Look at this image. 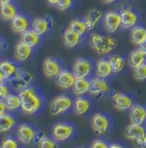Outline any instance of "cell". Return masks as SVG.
I'll use <instances>...</instances> for the list:
<instances>
[{
	"label": "cell",
	"instance_id": "cell-1",
	"mask_svg": "<svg viewBox=\"0 0 146 148\" xmlns=\"http://www.w3.org/2000/svg\"><path fill=\"white\" fill-rule=\"evenodd\" d=\"M18 95L21 99V110L25 114L32 115L40 110L42 105L41 99L33 87L28 86L20 90Z\"/></svg>",
	"mask_w": 146,
	"mask_h": 148
},
{
	"label": "cell",
	"instance_id": "cell-2",
	"mask_svg": "<svg viewBox=\"0 0 146 148\" xmlns=\"http://www.w3.org/2000/svg\"><path fill=\"white\" fill-rule=\"evenodd\" d=\"M90 45L97 53L106 55L116 49L119 42L115 37L105 36L94 33L90 37Z\"/></svg>",
	"mask_w": 146,
	"mask_h": 148
},
{
	"label": "cell",
	"instance_id": "cell-3",
	"mask_svg": "<svg viewBox=\"0 0 146 148\" xmlns=\"http://www.w3.org/2000/svg\"><path fill=\"white\" fill-rule=\"evenodd\" d=\"M72 106L73 101L69 97L66 95H59L56 97L51 102L50 106V111L51 115L57 116L69 110Z\"/></svg>",
	"mask_w": 146,
	"mask_h": 148
},
{
	"label": "cell",
	"instance_id": "cell-4",
	"mask_svg": "<svg viewBox=\"0 0 146 148\" xmlns=\"http://www.w3.org/2000/svg\"><path fill=\"white\" fill-rule=\"evenodd\" d=\"M92 70L91 63L83 58H77L73 65V71L75 78H86Z\"/></svg>",
	"mask_w": 146,
	"mask_h": 148
},
{
	"label": "cell",
	"instance_id": "cell-5",
	"mask_svg": "<svg viewBox=\"0 0 146 148\" xmlns=\"http://www.w3.org/2000/svg\"><path fill=\"white\" fill-rule=\"evenodd\" d=\"M33 79H34V75L33 73H31L29 71L20 70L19 73L17 74V75L10 82H11L12 86L16 90L20 91V90L30 86V84L32 83Z\"/></svg>",
	"mask_w": 146,
	"mask_h": 148
},
{
	"label": "cell",
	"instance_id": "cell-6",
	"mask_svg": "<svg viewBox=\"0 0 146 148\" xmlns=\"http://www.w3.org/2000/svg\"><path fill=\"white\" fill-rule=\"evenodd\" d=\"M74 133V127L68 123H57L52 128V137L57 141H64L70 138Z\"/></svg>",
	"mask_w": 146,
	"mask_h": 148
},
{
	"label": "cell",
	"instance_id": "cell-7",
	"mask_svg": "<svg viewBox=\"0 0 146 148\" xmlns=\"http://www.w3.org/2000/svg\"><path fill=\"white\" fill-rule=\"evenodd\" d=\"M105 29L108 33H115L121 26V16L116 11H108L104 19Z\"/></svg>",
	"mask_w": 146,
	"mask_h": 148
},
{
	"label": "cell",
	"instance_id": "cell-8",
	"mask_svg": "<svg viewBox=\"0 0 146 148\" xmlns=\"http://www.w3.org/2000/svg\"><path fill=\"white\" fill-rule=\"evenodd\" d=\"M61 64L55 58H47L43 63V71L49 78H57L61 72Z\"/></svg>",
	"mask_w": 146,
	"mask_h": 148
},
{
	"label": "cell",
	"instance_id": "cell-9",
	"mask_svg": "<svg viewBox=\"0 0 146 148\" xmlns=\"http://www.w3.org/2000/svg\"><path fill=\"white\" fill-rule=\"evenodd\" d=\"M126 136L139 145L146 138V132L142 125L132 123L126 128Z\"/></svg>",
	"mask_w": 146,
	"mask_h": 148
},
{
	"label": "cell",
	"instance_id": "cell-10",
	"mask_svg": "<svg viewBox=\"0 0 146 148\" xmlns=\"http://www.w3.org/2000/svg\"><path fill=\"white\" fill-rule=\"evenodd\" d=\"M35 130L33 127L27 124H21L18 126L16 130V137L17 140L21 144L28 145L32 141H33V138L35 135Z\"/></svg>",
	"mask_w": 146,
	"mask_h": 148
},
{
	"label": "cell",
	"instance_id": "cell-11",
	"mask_svg": "<svg viewBox=\"0 0 146 148\" xmlns=\"http://www.w3.org/2000/svg\"><path fill=\"white\" fill-rule=\"evenodd\" d=\"M120 16L121 19V26L125 28H132L136 26L138 17V15L130 8L124 7L120 10Z\"/></svg>",
	"mask_w": 146,
	"mask_h": 148
},
{
	"label": "cell",
	"instance_id": "cell-12",
	"mask_svg": "<svg viewBox=\"0 0 146 148\" xmlns=\"http://www.w3.org/2000/svg\"><path fill=\"white\" fill-rule=\"evenodd\" d=\"M109 126L108 118L102 114H95L91 118V127L98 134H105Z\"/></svg>",
	"mask_w": 146,
	"mask_h": 148
},
{
	"label": "cell",
	"instance_id": "cell-13",
	"mask_svg": "<svg viewBox=\"0 0 146 148\" xmlns=\"http://www.w3.org/2000/svg\"><path fill=\"white\" fill-rule=\"evenodd\" d=\"M109 89V86L108 82L103 78H94L93 80L90 81V89L89 92L91 95L98 96L104 92H107Z\"/></svg>",
	"mask_w": 146,
	"mask_h": 148
},
{
	"label": "cell",
	"instance_id": "cell-14",
	"mask_svg": "<svg viewBox=\"0 0 146 148\" xmlns=\"http://www.w3.org/2000/svg\"><path fill=\"white\" fill-rule=\"evenodd\" d=\"M0 70L4 79L9 80V81H11L12 79H14L20 71L16 64L8 60H3L0 62Z\"/></svg>",
	"mask_w": 146,
	"mask_h": 148
},
{
	"label": "cell",
	"instance_id": "cell-15",
	"mask_svg": "<svg viewBox=\"0 0 146 148\" xmlns=\"http://www.w3.org/2000/svg\"><path fill=\"white\" fill-rule=\"evenodd\" d=\"M130 118L132 124L142 125L146 120V109L139 105H134L130 109Z\"/></svg>",
	"mask_w": 146,
	"mask_h": 148
},
{
	"label": "cell",
	"instance_id": "cell-16",
	"mask_svg": "<svg viewBox=\"0 0 146 148\" xmlns=\"http://www.w3.org/2000/svg\"><path fill=\"white\" fill-rule=\"evenodd\" d=\"M75 81L74 74L68 70H61L59 75L57 76V84L63 89L72 88Z\"/></svg>",
	"mask_w": 146,
	"mask_h": 148
},
{
	"label": "cell",
	"instance_id": "cell-17",
	"mask_svg": "<svg viewBox=\"0 0 146 148\" xmlns=\"http://www.w3.org/2000/svg\"><path fill=\"white\" fill-rule=\"evenodd\" d=\"M33 52V48L21 42V40L17 43L14 49V53L16 60L19 62H26L29 59Z\"/></svg>",
	"mask_w": 146,
	"mask_h": 148
},
{
	"label": "cell",
	"instance_id": "cell-18",
	"mask_svg": "<svg viewBox=\"0 0 146 148\" xmlns=\"http://www.w3.org/2000/svg\"><path fill=\"white\" fill-rule=\"evenodd\" d=\"M112 99H113V103H114L115 107L121 110H130L131 107L133 106L132 99L124 93L116 92L115 94L113 95Z\"/></svg>",
	"mask_w": 146,
	"mask_h": 148
},
{
	"label": "cell",
	"instance_id": "cell-19",
	"mask_svg": "<svg viewBox=\"0 0 146 148\" xmlns=\"http://www.w3.org/2000/svg\"><path fill=\"white\" fill-rule=\"evenodd\" d=\"M10 24L12 30L16 34H22L23 32L27 30L29 27V22L27 17L20 14H17L10 21Z\"/></svg>",
	"mask_w": 146,
	"mask_h": 148
},
{
	"label": "cell",
	"instance_id": "cell-20",
	"mask_svg": "<svg viewBox=\"0 0 146 148\" xmlns=\"http://www.w3.org/2000/svg\"><path fill=\"white\" fill-rule=\"evenodd\" d=\"M103 16H104V13L99 10L94 9V10H91V11H89L83 20L85 24L87 27V29L88 30L93 29L97 26L98 22L102 19Z\"/></svg>",
	"mask_w": 146,
	"mask_h": 148
},
{
	"label": "cell",
	"instance_id": "cell-21",
	"mask_svg": "<svg viewBox=\"0 0 146 148\" xmlns=\"http://www.w3.org/2000/svg\"><path fill=\"white\" fill-rule=\"evenodd\" d=\"M21 41L30 46L31 48L36 47L40 41V36L32 29H27L21 34Z\"/></svg>",
	"mask_w": 146,
	"mask_h": 148
},
{
	"label": "cell",
	"instance_id": "cell-22",
	"mask_svg": "<svg viewBox=\"0 0 146 148\" xmlns=\"http://www.w3.org/2000/svg\"><path fill=\"white\" fill-rule=\"evenodd\" d=\"M81 35L72 31L70 28H66L63 34V41L65 46L68 48L75 47L81 41Z\"/></svg>",
	"mask_w": 146,
	"mask_h": 148
},
{
	"label": "cell",
	"instance_id": "cell-23",
	"mask_svg": "<svg viewBox=\"0 0 146 148\" xmlns=\"http://www.w3.org/2000/svg\"><path fill=\"white\" fill-rule=\"evenodd\" d=\"M17 15L16 7L10 3L0 5V18L3 21H11Z\"/></svg>",
	"mask_w": 146,
	"mask_h": 148
},
{
	"label": "cell",
	"instance_id": "cell-24",
	"mask_svg": "<svg viewBox=\"0 0 146 148\" xmlns=\"http://www.w3.org/2000/svg\"><path fill=\"white\" fill-rule=\"evenodd\" d=\"M146 40V28L142 26H134L131 30V40L137 45H140Z\"/></svg>",
	"mask_w": 146,
	"mask_h": 148
},
{
	"label": "cell",
	"instance_id": "cell-25",
	"mask_svg": "<svg viewBox=\"0 0 146 148\" xmlns=\"http://www.w3.org/2000/svg\"><path fill=\"white\" fill-rule=\"evenodd\" d=\"M72 89L74 94L78 96H81L86 93L87 92H89L90 82L86 78H75Z\"/></svg>",
	"mask_w": 146,
	"mask_h": 148
},
{
	"label": "cell",
	"instance_id": "cell-26",
	"mask_svg": "<svg viewBox=\"0 0 146 148\" xmlns=\"http://www.w3.org/2000/svg\"><path fill=\"white\" fill-rule=\"evenodd\" d=\"M73 106H74V110L75 114L81 116L90 110L91 103L87 99H85L83 97H78L75 99Z\"/></svg>",
	"mask_w": 146,
	"mask_h": 148
},
{
	"label": "cell",
	"instance_id": "cell-27",
	"mask_svg": "<svg viewBox=\"0 0 146 148\" xmlns=\"http://www.w3.org/2000/svg\"><path fill=\"white\" fill-rule=\"evenodd\" d=\"M146 59V56L144 54V52L138 48L135 51H133L128 58V63L129 65L132 68L135 69L138 66H140L141 64L145 63Z\"/></svg>",
	"mask_w": 146,
	"mask_h": 148
},
{
	"label": "cell",
	"instance_id": "cell-28",
	"mask_svg": "<svg viewBox=\"0 0 146 148\" xmlns=\"http://www.w3.org/2000/svg\"><path fill=\"white\" fill-rule=\"evenodd\" d=\"M15 125L16 120L11 115L6 112L0 115V133H5L10 131Z\"/></svg>",
	"mask_w": 146,
	"mask_h": 148
},
{
	"label": "cell",
	"instance_id": "cell-29",
	"mask_svg": "<svg viewBox=\"0 0 146 148\" xmlns=\"http://www.w3.org/2000/svg\"><path fill=\"white\" fill-rule=\"evenodd\" d=\"M112 74V69L108 59H100L97 64V75L105 79Z\"/></svg>",
	"mask_w": 146,
	"mask_h": 148
},
{
	"label": "cell",
	"instance_id": "cell-30",
	"mask_svg": "<svg viewBox=\"0 0 146 148\" xmlns=\"http://www.w3.org/2000/svg\"><path fill=\"white\" fill-rule=\"evenodd\" d=\"M108 61L110 64L113 73H119L125 67V59L120 55H111L108 57Z\"/></svg>",
	"mask_w": 146,
	"mask_h": 148
},
{
	"label": "cell",
	"instance_id": "cell-31",
	"mask_svg": "<svg viewBox=\"0 0 146 148\" xmlns=\"http://www.w3.org/2000/svg\"><path fill=\"white\" fill-rule=\"evenodd\" d=\"M6 110H16L21 108V99L18 94L10 93L4 99H3Z\"/></svg>",
	"mask_w": 146,
	"mask_h": 148
},
{
	"label": "cell",
	"instance_id": "cell-32",
	"mask_svg": "<svg viewBox=\"0 0 146 148\" xmlns=\"http://www.w3.org/2000/svg\"><path fill=\"white\" fill-rule=\"evenodd\" d=\"M31 29L33 30L36 34H38L40 36L46 34L49 30V27L45 18H36L32 22Z\"/></svg>",
	"mask_w": 146,
	"mask_h": 148
},
{
	"label": "cell",
	"instance_id": "cell-33",
	"mask_svg": "<svg viewBox=\"0 0 146 148\" xmlns=\"http://www.w3.org/2000/svg\"><path fill=\"white\" fill-rule=\"evenodd\" d=\"M68 28H70L72 31H74V33L78 34L81 36L84 35L85 33L88 30L84 21L79 20V19H75V20L71 21V22L69 23Z\"/></svg>",
	"mask_w": 146,
	"mask_h": 148
},
{
	"label": "cell",
	"instance_id": "cell-34",
	"mask_svg": "<svg viewBox=\"0 0 146 148\" xmlns=\"http://www.w3.org/2000/svg\"><path fill=\"white\" fill-rule=\"evenodd\" d=\"M133 76L138 81L146 80V63H144L140 66L133 69Z\"/></svg>",
	"mask_w": 146,
	"mask_h": 148
},
{
	"label": "cell",
	"instance_id": "cell-35",
	"mask_svg": "<svg viewBox=\"0 0 146 148\" xmlns=\"http://www.w3.org/2000/svg\"><path fill=\"white\" fill-rule=\"evenodd\" d=\"M1 148H18V143L15 139L8 137L2 140Z\"/></svg>",
	"mask_w": 146,
	"mask_h": 148
},
{
	"label": "cell",
	"instance_id": "cell-36",
	"mask_svg": "<svg viewBox=\"0 0 146 148\" xmlns=\"http://www.w3.org/2000/svg\"><path fill=\"white\" fill-rule=\"evenodd\" d=\"M39 148H57V145L50 138L45 137L39 144Z\"/></svg>",
	"mask_w": 146,
	"mask_h": 148
},
{
	"label": "cell",
	"instance_id": "cell-37",
	"mask_svg": "<svg viewBox=\"0 0 146 148\" xmlns=\"http://www.w3.org/2000/svg\"><path fill=\"white\" fill-rule=\"evenodd\" d=\"M72 3H73V0H59L57 6L60 10H66L71 7Z\"/></svg>",
	"mask_w": 146,
	"mask_h": 148
},
{
	"label": "cell",
	"instance_id": "cell-38",
	"mask_svg": "<svg viewBox=\"0 0 146 148\" xmlns=\"http://www.w3.org/2000/svg\"><path fill=\"white\" fill-rule=\"evenodd\" d=\"M10 94V89L4 82L0 84V99H4Z\"/></svg>",
	"mask_w": 146,
	"mask_h": 148
},
{
	"label": "cell",
	"instance_id": "cell-39",
	"mask_svg": "<svg viewBox=\"0 0 146 148\" xmlns=\"http://www.w3.org/2000/svg\"><path fill=\"white\" fill-rule=\"evenodd\" d=\"M45 133L44 131H38L35 133V135H34V138H33V142L36 143V144H40L42 140L45 138Z\"/></svg>",
	"mask_w": 146,
	"mask_h": 148
},
{
	"label": "cell",
	"instance_id": "cell-40",
	"mask_svg": "<svg viewBox=\"0 0 146 148\" xmlns=\"http://www.w3.org/2000/svg\"><path fill=\"white\" fill-rule=\"evenodd\" d=\"M91 148H108V147L104 141L100 140H96L92 142Z\"/></svg>",
	"mask_w": 146,
	"mask_h": 148
},
{
	"label": "cell",
	"instance_id": "cell-41",
	"mask_svg": "<svg viewBox=\"0 0 146 148\" xmlns=\"http://www.w3.org/2000/svg\"><path fill=\"white\" fill-rule=\"evenodd\" d=\"M45 20L47 21V24H48V27H49V30L52 29L53 27H54V19L52 18V16H47L45 17Z\"/></svg>",
	"mask_w": 146,
	"mask_h": 148
},
{
	"label": "cell",
	"instance_id": "cell-42",
	"mask_svg": "<svg viewBox=\"0 0 146 148\" xmlns=\"http://www.w3.org/2000/svg\"><path fill=\"white\" fill-rule=\"evenodd\" d=\"M5 110H6V107L4 105V102L3 99H0V115L5 113Z\"/></svg>",
	"mask_w": 146,
	"mask_h": 148
},
{
	"label": "cell",
	"instance_id": "cell-43",
	"mask_svg": "<svg viewBox=\"0 0 146 148\" xmlns=\"http://www.w3.org/2000/svg\"><path fill=\"white\" fill-rule=\"evenodd\" d=\"M139 49L144 52V54L146 56V40L139 45Z\"/></svg>",
	"mask_w": 146,
	"mask_h": 148
},
{
	"label": "cell",
	"instance_id": "cell-44",
	"mask_svg": "<svg viewBox=\"0 0 146 148\" xmlns=\"http://www.w3.org/2000/svg\"><path fill=\"white\" fill-rule=\"evenodd\" d=\"M58 2H59V0H47V3L49 4H50V5H56V6L57 5Z\"/></svg>",
	"mask_w": 146,
	"mask_h": 148
},
{
	"label": "cell",
	"instance_id": "cell-45",
	"mask_svg": "<svg viewBox=\"0 0 146 148\" xmlns=\"http://www.w3.org/2000/svg\"><path fill=\"white\" fill-rule=\"evenodd\" d=\"M108 148H124L122 146H121V145H119V144H112V145H110Z\"/></svg>",
	"mask_w": 146,
	"mask_h": 148
},
{
	"label": "cell",
	"instance_id": "cell-46",
	"mask_svg": "<svg viewBox=\"0 0 146 148\" xmlns=\"http://www.w3.org/2000/svg\"><path fill=\"white\" fill-rule=\"evenodd\" d=\"M12 0H0V5H3V4H6V3H11Z\"/></svg>",
	"mask_w": 146,
	"mask_h": 148
},
{
	"label": "cell",
	"instance_id": "cell-47",
	"mask_svg": "<svg viewBox=\"0 0 146 148\" xmlns=\"http://www.w3.org/2000/svg\"><path fill=\"white\" fill-rule=\"evenodd\" d=\"M139 147H140V148H146V138L138 145Z\"/></svg>",
	"mask_w": 146,
	"mask_h": 148
},
{
	"label": "cell",
	"instance_id": "cell-48",
	"mask_svg": "<svg viewBox=\"0 0 146 148\" xmlns=\"http://www.w3.org/2000/svg\"><path fill=\"white\" fill-rule=\"evenodd\" d=\"M102 1H103V3H104L106 4H109V3H112L115 2L116 0H102Z\"/></svg>",
	"mask_w": 146,
	"mask_h": 148
},
{
	"label": "cell",
	"instance_id": "cell-49",
	"mask_svg": "<svg viewBox=\"0 0 146 148\" xmlns=\"http://www.w3.org/2000/svg\"><path fill=\"white\" fill-rule=\"evenodd\" d=\"M4 81H5V79H4V77H3V74H2V72H1V70H0V84L3 83V82H4Z\"/></svg>",
	"mask_w": 146,
	"mask_h": 148
},
{
	"label": "cell",
	"instance_id": "cell-50",
	"mask_svg": "<svg viewBox=\"0 0 146 148\" xmlns=\"http://www.w3.org/2000/svg\"><path fill=\"white\" fill-rule=\"evenodd\" d=\"M3 47H4V46H3V41L0 40V51H1V50H2Z\"/></svg>",
	"mask_w": 146,
	"mask_h": 148
}]
</instances>
